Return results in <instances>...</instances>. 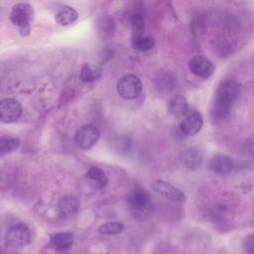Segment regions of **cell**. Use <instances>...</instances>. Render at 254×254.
Returning a JSON list of instances; mask_svg holds the SVG:
<instances>
[{
	"label": "cell",
	"mask_w": 254,
	"mask_h": 254,
	"mask_svg": "<svg viewBox=\"0 0 254 254\" xmlns=\"http://www.w3.org/2000/svg\"><path fill=\"white\" fill-rule=\"evenodd\" d=\"M240 94V84L231 79L220 82L216 90L215 98L211 107V117L213 120L221 121L225 119L232 109Z\"/></svg>",
	"instance_id": "obj_1"
},
{
	"label": "cell",
	"mask_w": 254,
	"mask_h": 254,
	"mask_svg": "<svg viewBox=\"0 0 254 254\" xmlns=\"http://www.w3.org/2000/svg\"><path fill=\"white\" fill-rule=\"evenodd\" d=\"M126 202L131 215L139 221L149 219L154 213V204L151 197L143 189L132 190L127 195Z\"/></svg>",
	"instance_id": "obj_2"
},
{
	"label": "cell",
	"mask_w": 254,
	"mask_h": 254,
	"mask_svg": "<svg viewBox=\"0 0 254 254\" xmlns=\"http://www.w3.org/2000/svg\"><path fill=\"white\" fill-rule=\"evenodd\" d=\"M34 10L28 3L16 4L10 13L11 22L18 27L22 36H28L31 30V21L33 20Z\"/></svg>",
	"instance_id": "obj_3"
},
{
	"label": "cell",
	"mask_w": 254,
	"mask_h": 254,
	"mask_svg": "<svg viewBox=\"0 0 254 254\" xmlns=\"http://www.w3.org/2000/svg\"><path fill=\"white\" fill-rule=\"evenodd\" d=\"M116 91L121 98L132 100L138 97L142 91L141 79L135 74H125L117 81Z\"/></svg>",
	"instance_id": "obj_4"
},
{
	"label": "cell",
	"mask_w": 254,
	"mask_h": 254,
	"mask_svg": "<svg viewBox=\"0 0 254 254\" xmlns=\"http://www.w3.org/2000/svg\"><path fill=\"white\" fill-rule=\"evenodd\" d=\"M31 241V232L27 225L19 223L11 226L6 234V244L13 248H23Z\"/></svg>",
	"instance_id": "obj_5"
},
{
	"label": "cell",
	"mask_w": 254,
	"mask_h": 254,
	"mask_svg": "<svg viewBox=\"0 0 254 254\" xmlns=\"http://www.w3.org/2000/svg\"><path fill=\"white\" fill-rule=\"evenodd\" d=\"M100 132L93 124L82 125L75 133V142L79 148L88 150L92 148L99 140Z\"/></svg>",
	"instance_id": "obj_6"
},
{
	"label": "cell",
	"mask_w": 254,
	"mask_h": 254,
	"mask_svg": "<svg viewBox=\"0 0 254 254\" xmlns=\"http://www.w3.org/2000/svg\"><path fill=\"white\" fill-rule=\"evenodd\" d=\"M152 190L159 195L174 202H183L186 200V194L172 184L163 181L156 180L152 183Z\"/></svg>",
	"instance_id": "obj_7"
},
{
	"label": "cell",
	"mask_w": 254,
	"mask_h": 254,
	"mask_svg": "<svg viewBox=\"0 0 254 254\" xmlns=\"http://www.w3.org/2000/svg\"><path fill=\"white\" fill-rule=\"evenodd\" d=\"M22 114L21 103L14 98H5L0 102V119L3 123H13Z\"/></svg>",
	"instance_id": "obj_8"
},
{
	"label": "cell",
	"mask_w": 254,
	"mask_h": 254,
	"mask_svg": "<svg viewBox=\"0 0 254 254\" xmlns=\"http://www.w3.org/2000/svg\"><path fill=\"white\" fill-rule=\"evenodd\" d=\"M189 68L194 75L202 78L209 77L214 71L213 64L202 56H195L189 62Z\"/></svg>",
	"instance_id": "obj_9"
},
{
	"label": "cell",
	"mask_w": 254,
	"mask_h": 254,
	"mask_svg": "<svg viewBox=\"0 0 254 254\" xmlns=\"http://www.w3.org/2000/svg\"><path fill=\"white\" fill-rule=\"evenodd\" d=\"M202 124H203V119L201 114L198 111L193 110L186 114L185 118L181 122L180 127L182 132L185 135L192 136L200 131Z\"/></svg>",
	"instance_id": "obj_10"
},
{
	"label": "cell",
	"mask_w": 254,
	"mask_h": 254,
	"mask_svg": "<svg viewBox=\"0 0 254 254\" xmlns=\"http://www.w3.org/2000/svg\"><path fill=\"white\" fill-rule=\"evenodd\" d=\"M208 167L212 173L223 176L229 174L232 171L234 163L229 156L224 154H216L210 159Z\"/></svg>",
	"instance_id": "obj_11"
},
{
	"label": "cell",
	"mask_w": 254,
	"mask_h": 254,
	"mask_svg": "<svg viewBox=\"0 0 254 254\" xmlns=\"http://www.w3.org/2000/svg\"><path fill=\"white\" fill-rule=\"evenodd\" d=\"M58 209L63 218L68 219L73 217L77 213L79 209V204L77 199L73 195L65 194L60 198L58 202Z\"/></svg>",
	"instance_id": "obj_12"
},
{
	"label": "cell",
	"mask_w": 254,
	"mask_h": 254,
	"mask_svg": "<svg viewBox=\"0 0 254 254\" xmlns=\"http://www.w3.org/2000/svg\"><path fill=\"white\" fill-rule=\"evenodd\" d=\"M181 163L190 170L198 169L202 164V154L196 148L186 149L180 157Z\"/></svg>",
	"instance_id": "obj_13"
},
{
	"label": "cell",
	"mask_w": 254,
	"mask_h": 254,
	"mask_svg": "<svg viewBox=\"0 0 254 254\" xmlns=\"http://www.w3.org/2000/svg\"><path fill=\"white\" fill-rule=\"evenodd\" d=\"M85 179L87 181V184L94 190H101L106 187L108 180L100 168L97 167H91L85 174Z\"/></svg>",
	"instance_id": "obj_14"
},
{
	"label": "cell",
	"mask_w": 254,
	"mask_h": 254,
	"mask_svg": "<svg viewBox=\"0 0 254 254\" xmlns=\"http://www.w3.org/2000/svg\"><path fill=\"white\" fill-rule=\"evenodd\" d=\"M168 110L175 117L186 115L189 111V103L185 95L180 93L175 94L169 101Z\"/></svg>",
	"instance_id": "obj_15"
},
{
	"label": "cell",
	"mask_w": 254,
	"mask_h": 254,
	"mask_svg": "<svg viewBox=\"0 0 254 254\" xmlns=\"http://www.w3.org/2000/svg\"><path fill=\"white\" fill-rule=\"evenodd\" d=\"M77 12L70 6H63L57 12L55 18L58 24L62 26H67L74 23L77 20Z\"/></svg>",
	"instance_id": "obj_16"
},
{
	"label": "cell",
	"mask_w": 254,
	"mask_h": 254,
	"mask_svg": "<svg viewBox=\"0 0 254 254\" xmlns=\"http://www.w3.org/2000/svg\"><path fill=\"white\" fill-rule=\"evenodd\" d=\"M98 34L102 39H107L113 36L115 32V23L108 15L101 16L97 21Z\"/></svg>",
	"instance_id": "obj_17"
},
{
	"label": "cell",
	"mask_w": 254,
	"mask_h": 254,
	"mask_svg": "<svg viewBox=\"0 0 254 254\" xmlns=\"http://www.w3.org/2000/svg\"><path fill=\"white\" fill-rule=\"evenodd\" d=\"M102 69L97 65L84 64L79 72V78L84 83H89L98 80L101 76Z\"/></svg>",
	"instance_id": "obj_18"
},
{
	"label": "cell",
	"mask_w": 254,
	"mask_h": 254,
	"mask_svg": "<svg viewBox=\"0 0 254 254\" xmlns=\"http://www.w3.org/2000/svg\"><path fill=\"white\" fill-rule=\"evenodd\" d=\"M52 245L57 250H66L72 246L73 236L68 232H60L52 237Z\"/></svg>",
	"instance_id": "obj_19"
},
{
	"label": "cell",
	"mask_w": 254,
	"mask_h": 254,
	"mask_svg": "<svg viewBox=\"0 0 254 254\" xmlns=\"http://www.w3.org/2000/svg\"><path fill=\"white\" fill-rule=\"evenodd\" d=\"M176 84L175 76L170 72H163L158 75V78L155 80V85L160 91L168 92L174 88Z\"/></svg>",
	"instance_id": "obj_20"
},
{
	"label": "cell",
	"mask_w": 254,
	"mask_h": 254,
	"mask_svg": "<svg viewBox=\"0 0 254 254\" xmlns=\"http://www.w3.org/2000/svg\"><path fill=\"white\" fill-rule=\"evenodd\" d=\"M132 45H133V48L138 50V51L147 52V51H150L154 48L155 41L151 37H147V36L142 35V36L133 37Z\"/></svg>",
	"instance_id": "obj_21"
},
{
	"label": "cell",
	"mask_w": 254,
	"mask_h": 254,
	"mask_svg": "<svg viewBox=\"0 0 254 254\" xmlns=\"http://www.w3.org/2000/svg\"><path fill=\"white\" fill-rule=\"evenodd\" d=\"M124 228V225L121 222L109 221L103 223L98 227V232L104 235H115L120 233Z\"/></svg>",
	"instance_id": "obj_22"
},
{
	"label": "cell",
	"mask_w": 254,
	"mask_h": 254,
	"mask_svg": "<svg viewBox=\"0 0 254 254\" xmlns=\"http://www.w3.org/2000/svg\"><path fill=\"white\" fill-rule=\"evenodd\" d=\"M20 146V140L18 138L12 137V138H4L2 137L0 139V153L1 155L11 153L18 149Z\"/></svg>",
	"instance_id": "obj_23"
},
{
	"label": "cell",
	"mask_w": 254,
	"mask_h": 254,
	"mask_svg": "<svg viewBox=\"0 0 254 254\" xmlns=\"http://www.w3.org/2000/svg\"><path fill=\"white\" fill-rule=\"evenodd\" d=\"M253 246H254L253 235H249V236L245 237V239L243 240V247H244L245 251H247L248 253H252L253 252Z\"/></svg>",
	"instance_id": "obj_24"
}]
</instances>
